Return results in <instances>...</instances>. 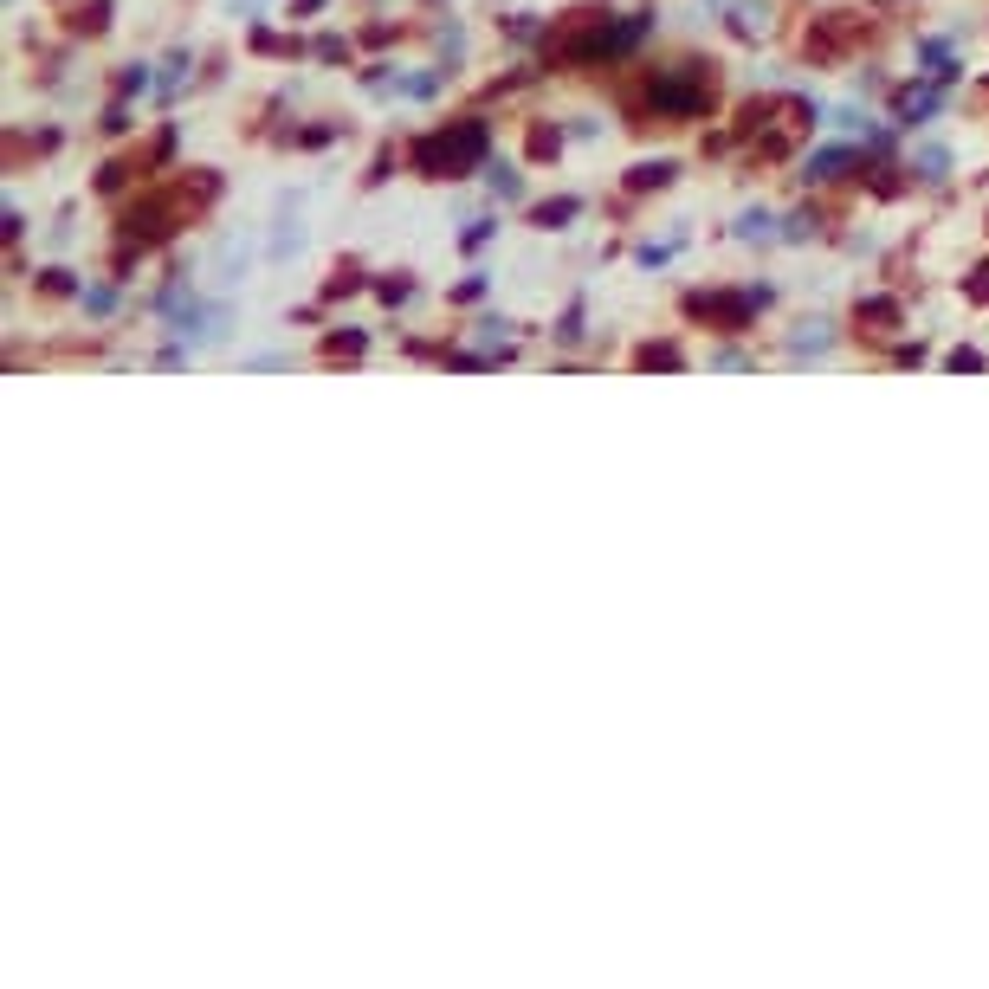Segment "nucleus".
<instances>
[{"label": "nucleus", "mask_w": 989, "mask_h": 989, "mask_svg": "<svg viewBox=\"0 0 989 989\" xmlns=\"http://www.w3.org/2000/svg\"><path fill=\"white\" fill-rule=\"evenodd\" d=\"M479 156H485V129L479 123H459V129H440V136H420L414 143V169L420 175H466Z\"/></svg>", "instance_id": "obj_1"}, {"label": "nucleus", "mask_w": 989, "mask_h": 989, "mask_svg": "<svg viewBox=\"0 0 989 989\" xmlns=\"http://www.w3.org/2000/svg\"><path fill=\"white\" fill-rule=\"evenodd\" d=\"M712 72H698V65H679V72H660V85H654V104L660 110H705L712 104Z\"/></svg>", "instance_id": "obj_2"}, {"label": "nucleus", "mask_w": 989, "mask_h": 989, "mask_svg": "<svg viewBox=\"0 0 989 989\" xmlns=\"http://www.w3.org/2000/svg\"><path fill=\"white\" fill-rule=\"evenodd\" d=\"M750 304H757V298H692V317H718V324L737 330V324L750 317Z\"/></svg>", "instance_id": "obj_3"}, {"label": "nucleus", "mask_w": 989, "mask_h": 989, "mask_svg": "<svg viewBox=\"0 0 989 989\" xmlns=\"http://www.w3.org/2000/svg\"><path fill=\"white\" fill-rule=\"evenodd\" d=\"M854 33H860L854 20H847V14H834V20H828L821 33H809V52H821V58H828V52H840L847 39H854Z\"/></svg>", "instance_id": "obj_4"}, {"label": "nucleus", "mask_w": 989, "mask_h": 989, "mask_svg": "<svg viewBox=\"0 0 989 989\" xmlns=\"http://www.w3.org/2000/svg\"><path fill=\"white\" fill-rule=\"evenodd\" d=\"M860 324H880V330H892V324H899V304L873 298V304H860Z\"/></svg>", "instance_id": "obj_5"}, {"label": "nucleus", "mask_w": 989, "mask_h": 989, "mask_svg": "<svg viewBox=\"0 0 989 989\" xmlns=\"http://www.w3.org/2000/svg\"><path fill=\"white\" fill-rule=\"evenodd\" d=\"M570 214H576V201H543V207H537V227H562Z\"/></svg>", "instance_id": "obj_6"}, {"label": "nucleus", "mask_w": 989, "mask_h": 989, "mask_svg": "<svg viewBox=\"0 0 989 989\" xmlns=\"http://www.w3.org/2000/svg\"><path fill=\"white\" fill-rule=\"evenodd\" d=\"M854 162V149H821L815 162H809V175H834V169H847Z\"/></svg>", "instance_id": "obj_7"}, {"label": "nucleus", "mask_w": 989, "mask_h": 989, "mask_svg": "<svg viewBox=\"0 0 989 989\" xmlns=\"http://www.w3.org/2000/svg\"><path fill=\"white\" fill-rule=\"evenodd\" d=\"M660 181H673L666 162H641V169H634V188H660Z\"/></svg>", "instance_id": "obj_8"}, {"label": "nucleus", "mask_w": 989, "mask_h": 989, "mask_svg": "<svg viewBox=\"0 0 989 989\" xmlns=\"http://www.w3.org/2000/svg\"><path fill=\"white\" fill-rule=\"evenodd\" d=\"M932 104H938L932 91H905V98H899V117H925Z\"/></svg>", "instance_id": "obj_9"}, {"label": "nucleus", "mask_w": 989, "mask_h": 989, "mask_svg": "<svg viewBox=\"0 0 989 989\" xmlns=\"http://www.w3.org/2000/svg\"><path fill=\"white\" fill-rule=\"evenodd\" d=\"M673 363H679L673 349H641V369H673Z\"/></svg>", "instance_id": "obj_10"}, {"label": "nucleus", "mask_w": 989, "mask_h": 989, "mask_svg": "<svg viewBox=\"0 0 989 989\" xmlns=\"http://www.w3.org/2000/svg\"><path fill=\"white\" fill-rule=\"evenodd\" d=\"M531 156H556V129H531Z\"/></svg>", "instance_id": "obj_11"}, {"label": "nucleus", "mask_w": 989, "mask_h": 989, "mask_svg": "<svg viewBox=\"0 0 989 989\" xmlns=\"http://www.w3.org/2000/svg\"><path fill=\"white\" fill-rule=\"evenodd\" d=\"M970 298H976V304H989V265H976V272H970Z\"/></svg>", "instance_id": "obj_12"}, {"label": "nucleus", "mask_w": 989, "mask_h": 989, "mask_svg": "<svg viewBox=\"0 0 989 989\" xmlns=\"http://www.w3.org/2000/svg\"><path fill=\"white\" fill-rule=\"evenodd\" d=\"M737 233H744V240H763V233H769V214H744V227H737Z\"/></svg>", "instance_id": "obj_13"}]
</instances>
